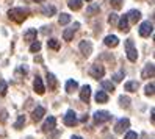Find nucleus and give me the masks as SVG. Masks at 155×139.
I'll return each mask as SVG.
<instances>
[{"instance_id":"7ed1b4c3","label":"nucleus","mask_w":155,"mask_h":139,"mask_svg":"<svg viewBox=\"0 0 155 139\" xmlns=\"http://www.w3.org/2000/svg\"><path fill=\"white\" fill-rule=\"evenodd\" d=\"M89 75L93 77L94 80H100V78H104L105 75V67L102 66V64H93L89 69Z\"/></svg>"},{"instance_id":"2f4dec72","label":"nucleus","mask_w":155,"mask_h":139,"mask_svg":"<svg viewBox=\"0 0 155 139\" xmlns=\"http://www.w3.org/2000/svg\"><path fill=\"white\" fill-rule=\"evenodd\" d=\"M153 89H155V85H153V83H149V85H146V88H144V91H146V95L153 97Z\"/></svg>"},{"instance_id":"c85d7f7f","label":"nucleus","mask_w":155,"mask_h":139,"mask_svg":"<svg viewBox=\"0 0 155 139\" xmlns=\"http://www.w3.org/2000/svg\"><path fill=\"white\" fill-rule=\"evenodd\" d=\"M24 125H25V116H19V117H17V120L14 122V128L16 130H21Z\"/></svg>"},{"instance_id":"0eeeda50","label":"nucleus","mask_w":155,"mask_h":139,"mask_svg":"<svg viewBox=\"0 0 155 139\" xmlns=\"http://www.w3.org/2000/svg\"><path fill=\"white\" fill-rule=\"evenodd\" d=\"M78 49H80L81 55L88 58L89 55L93 53V42H91V41H81V42L78 44Z\"/></svg>"},{"instance_id":"6e6552de","label":"nucleus","mask_w":155,"mask_h":139,"mask_svg":"<svg viewBox=\"0 0 155 139\" xmlns=\"http://www.w3.org/2000/svg\"><path fill=\"white\" fill-rule=\"evenodd\" d=\"M129 127H130V120H129V119H127V117L119 119V120H117V124L114 125V131H116L117 134H121V133H124Z\"/></svg>"},{"instance_id":"393cba45","label":"nucleus","mask_w":155,"mask_h":139,"mask_svg":"<svg viewBox=\"0 0 155 139\" xmlns=\"http://www.w3.org/2000/svg\"><path fill=\"white\" fill-rule=\"evenodd\" d=\"M68 5H69V8L72 11H78L81 8V0H69Z\"/></svg>"},{"instance_id":"72a5a7b5","label":"nucleus","mask_w":155,"mask_h":139,"mask_svg":"<svg viewBox=\"0 0 155 139\" xmlns=\"http://www.w3.org/2000/svg\"><path fill=\"white\" fill-rule=\"evenodd\" d=\"M122 3H124V0H110V5L114 8V10H121Z\"/></svg>"},{"instance_id":"79ce46f5","label":"nucleus","mask_w":155,"mask_h":139,"mask_svg":"<svg viewBox=\"0 0 155 139\" xmlns=\"http://www.w3.org/2000/svg\"><path fill=\"white\" fill-rule=\"evenodd\" d=\"M71 139H81V137H80V136H72Z\"/></svg>"},{"instance_id":"aec40b11","label":"nucleus","mask_w":155,"mask_h":139,"mask_svg":"<svg viewBox=\"0 0 155 139\" xmlns=\"http://www.w3.org/2000/svg\"><path fill=\"white\" fill-rule=\"evenodd\" d=\"M96 102L97 103H107L108 102V94L105 91H97L96 92Z\"/></svg>"},{"instance_id":"dca6fc26","label":"nucleus","mask_w":155,"mask_h":139,"mask_svg":"<svg viewBox=\"0 0 155 139\" xmlns=\"http://www.w3.org/2000/svg\"><path fill=\"white\" fill-rule=\"evenodd\" d=\"M104 42H105L107 47H116V45L119 44V39H117V36H114V34H108V36H105Z\"/></svg>"},{"instance_id":"a211bd4d","label":"nucleus","mask_w":155,"mask_h":139,"mask_svg":"<svg viewBox=\"0 0 155 139\" xmlns=\"http://www.w3.org/2000/svg\"><path fill=\"white\" fill-rule=\"evenodd\" d=\"M44 114H45V108H42V106H36L31 116H33V120H35V122H38V120H41V119L44 117Z\"/></svg>"},{"instance_id":"7c9ffc66","label":"nucleus","mask_w":155,"mask_h":139,"mask_svg":"<svg viewBox=\"0 0 155 139\" xmlns=\"http://www.w3.org/2000/svg\"><path fill=\"white\" fill-rule=\"evenodd\" d=\"M119 103H121L122 108H129L130 106V99L127 97V95H121L119 97Z\"/></svg>"},{"instance_id":"4c0bfd02","label":"nucleus","mask_w":155,"mask_h":139,"mask_svg":"<svg viewBox=\"0 0 155 139\" xmlns=\"http://www.w3.org/2000/svg\"><path fill=\"white\" fill-rule=\"evenodd\" d=\"M125 139H138V134H136L135 131H129L125 134Z\"/></svg>"},{"instance_id":"e433bc0d","label":"nucleus","mask_w":155,"mask_h":139,"mask_svg":"<svg viewBox=\"0 0 155 139\" xmlns=\"http://www.w3.org/2000/svg\"><path fill=\"white\" fill-rule=\"evenodd\" d=\"M27 72H28V69H27L25 66H19V67H17V75H27Z\"/></svg>"},{"instance_id":"f03ea898","label":"nucleus","mask_w":155,"mask_h":139,"mask_svg":"<svg viewBox=\"0 0 155 139\" xmlns=\"http://www.w3.org/2000/svg\"><path fill=\"white\" fill-rule=\"evenodd\" d=\"M125 53H127V58H129V61L135 63L136 60H138V50H136L135 44L132 39H127L125 41Z\"/></svg>"},{"instance_id":"c03bdc74","label":"nucleus","mask_w":155,"mask_h":139,"mask_svg":"<svg viewBox=\"0 0 155 139\" xmlns=\"http://www.w3.org/2000/svg\"><path fill=\"white\" fill-rule=\"evenodd\" d=\"M28 139H31V137H28Z\"/></svg>"},{"instance_id":"39448f33","label":"nucleus","mask_w":155,"mask_h":139,"mask_svg":"<svg viewBox=\"0 0 155 139\" xmlns=\"http://www.w3.org/2000/svg\"><path fill=\"white\" fill-rule=\"evenodd\" d=\"M111 114L108 111H96L94 113V122L96 124H105L108 120H111Z\"/></svg>"},{"instance_id":"a878e982","label":"nucleus","mask_w":155,"mask_h":139,"mask_svg":"<svg viewBox=\"0 0 155 139\" xmlns=\"http://www.w3.org/2000/svg\"><path fill=\"white\" fill-rule=\"evenodd\" d=\"M102 88H104L105 92H113V91H114V83L108 81V80H104V81H102Z\"/></svg>"},{"instance_id":"58836bf2","label":"nucleus","mask_w":155,"mask_h":139,"mask_svg":"<svg viewBox=\"0 0 155 139\" xmlns=\"http://www.w3.org/2000/svg\"><path fill=\"white\" fill-rule=\"evenodd\" d=\"M153 114H155V109L152 108V109H150V122H152V124L155 122V117H153Z\"/></svg>"},{"instance_id":"ddd939ff","label":"nucleus","mask_w":155,"mask_h":139,"mask_svg":"<svg viewBox=\"0 0 155 139\" xmlns=\"http://www.w3.org/2000/svg\"><path fill=\"white\" fill-rule=\"evenodd\" d=\"M129 19H127V16L124 14V16H121L119 17V22H117V28H119L122 33H129L130 31V28H129Z\"/></svg>"},{"instance_id":"c756f323","label":"nucleus","mask_w":155,"mask_h":139,"mask_svg":"<svg viewBox=\"0 0 155 139\" xmlns=\"http://www.w3.org/2000/svg\"><path fill=\"white\" fill-rule=\"evenodd\" d=\"M47 47L52 49V50H58L60 49V42L57 39H49L47 41Z\"/></svg>"},{"instance_id":"c9c22d12","label":"nucleus","mask_w":155,"mask_h":139,"mask_svg":"<svg viewBox=\"0 0 155 139\" xmlns=\"http://www.w3.org/2000/svg\"><path fill=\"white\" fill-rule=\"evenodd\" d=\"M124 77H125V73H124V72L121 70V72H117V73H114V75H113V80H114L116 83H119V81H121V80H122Z\"/></svg>"},{"instance_id":"4be33fe9","label":"nucleus","mask_w":155,"mask_h":139,"mask_svg":"<svg viewBox=\"0 0 155 139\" xmlns=\"http://www.w3.org/2000/svg\"><path fill=\"white\" fill-rule=\"evenodd\" d=\"M138 88H140L138 81H127L125 85H124V89L129 91V92H136V91H138Z\"/></svg>"},{"instance_id":"37998d69","label":"nucleus","mask_w":155,"mask_h":139,"mask_svg":"<svg viewBox=\"0 0 155 139\" xmlns=\"http://www.w3.org/2000/svg\"><path fill=\"white\" fill-rule=\"evenodd\" d=\"M86 2H93V0H86Z\"/></svg>"},{"instance_id":"f704fd0d","label":"nucleus","mask_w":155,"mask_h":139,"mask_svg":"<svg viewBox=\"0 0 155 139\" xmlns=\"http://www.w3.org/2000/svg\"><path fill=\"white\" fill-rule=\"evenodd\" d=\"M117 22V14L116 13H111L110 16H108V24H110V25H114Z\"/></svg>"},{"instance_id":"a19ab883","label":"nucleus","mask_w":155,"mask_h":139,"mask_svg":"<svg viewBox=\"0 0 155 139\" xmlns=\"http://www.w3.org/2000/svg\"><path fill=\"white\" fill-rule=\"evenodd\" d=\"M27 2H35V3H42L44 0H27Z\"/></svg>"},{"instance_id":"f3484780","label":"nucleus","mask_w":155,"mask_h":139,"mask_svg":"<svg viewBox=\"0 0 155 139\" xmlns=\"http://www.w3.org/2000/svg\"><path fill=\"white\" fill-rule=\"evenodd\" d=\"M36 34H38L36 28H28V30L24 33V39L27 42H33V41H36Z\"/></svg>"},{"instance_id":"bb28decb","label":"nucleus","mask_w":155,"mask_h":139,"mask_svg":"<svg viewBox=\"0 0 155 139\" xmlns=\"http://www.w3.org/2000/svg\"><path fill=\"white\" fill-rule=\"evenodd\" d=\"M8 91V83L5 80H0V97H5Z\"/></svg>"},{"instance_id":"ea45409f","label":"nucleus","mask_w":155,"mask_h":139,"mask_svg":"<svg viewBox=\"0 0 155 139\" xmlns=\"http://www.w3.org/2000/svg\"><path fill=\"white\" fill-rule=\"evenodd\" d=\"M80 122H88V114L81 116V117H80Z\"/></svg>"},{"instance_id":"9d476101","label":"nucleus","mask_w":155,"mask_h":139,"mask_svg":"<svg viewBox=\"0 0 155 139\" xmlns=\"http://www.w3.org/2000/svg\"><path fill=\"white\" fill-rule=\"evenodd\" d=\"M153 73H155V67H153V63H147L144 66L143 72H141V78L144 80H147V78H152L153 77Z\"/></svg>"},{"instance_id":"6ab92c4d","label":"nucleus","mask_w":155,"mask_h":139,"mask_svg":"<svg viewBox=\"0 0 155 139\" xmlns=\"http://www.w3.org/2000/svg\"><path fill=\"white\" fill-rule=\"evenodd\" d=\"M57 85H58V83H57L55 75L47 72V86H49V91H55L57 89Z\"/></svg>"},{"instance_id":"423d86ee","label":"nucleus","mask_w":155,"mask_h":139,"mask_svg":"<svg viewBox=\"0 0 155 139\" xmlns=\"http://www.w3.org/2000/svg\"><path fill=\"white\" fill-rule=\"evenodd\" d=\"M78 122V119H77V114H75V111L74 109H69L66 116H64V125L68 127H75Z\"/></svg>"},{"instance_id":"5701e85b","label":"nucleus","mask_w":155,"mask_h":139,"mask_svg":"<svg viewBox=\"0 0 155 139\" xmlns=\"http://www.w3.org/2000/svg\"><path fill=\"white\" fill-rule=\"evenodd\" d=\"M99 11H100L99 3H91V5L86 8V14H88V16H94V14H97Z\"/></svg>"},{"instance_id":"1a4fd4ad","label":"nucleus","mask_w":155,"mask_h":139,"mask_svg":"<svg viewBox=\"0 0 155 139\" xmlns=\"http://www.w3.org/2000/svg\"><path fill=\"white\" fill-rule=\"evenodd\" d=\"M33 89H35L36 94H39V95H42L44 92H45V86H44L42 78H41L39 75H36V78H35V81H33Z\"/></svg>"},{"instance_id":"b1692460","label":"nucleus","mask_w":155,"mask_h":139,"mask_svg":"<svg viewBox=\"0 0 155 139\" xmlns=\"http://www.w3.org/2000/svg\"><path fill=\"white\" fill-rule=\"evenodd\" d=\"M55 13H57V8H55V6H52V5H45V6H42V14H44V16L50 17V16H53Z\"/></svg>"},{"instance_id":"2eb2a0df","label":"nucleus","mask_w":155,"mask_h":139,"mask_svg":"<svg viewBox=\"0 0 155 139\" xmlns=\"http://www.w3.org/2000/svg\"><path fill=\"white\" fill-rule=\"evenodd\" d=\"M125 16H127V19H129V22H132V24H136L141 19V13L138 10H130Z\"/></svg>"},{"instance_id":"cd10ccee","label":"nucleus","mask_w":155,"mask_h":139,"mask_svg":"<svg viewBox=\"0 0 155 139\" xmlns=\"http://www.w3.org/2000/svg\"><path fill=\"white\" fill-rule=\"evenodd\" d=\"M58 22H60V25H66V24H69V22H71V16H69L68 13H63V14L60 16Z\"/></svg>"},{"instance_id":"4468645a","label":"nucleus","mask_w":155,"mask_h":139,"mask_svg":"<svg viewBox=\"0 0 155 139\" xmlns=\"http://www.w3.org/2000/svg\"><path fill=\"white\" fill-rule=\"evenodd\" d=\"M89 97H91V86H89V85L81 86V89H80V100L85 102V103H88Z\"/></svg>"},{"instance_id":"20e7f679","label":"nucleus","mask_w":155,"mask_h":139,"mask_svg":"<svg viewBox=\"0 0 155 139\" xmlns=\"http://www.w3.org/2000/svg\"><path fill=\"white\" fill-rule=\"evenodd\" d=\"M152 31H153V24L150 21H144L140 25V36H143V38H149Z\"/></svg>"},{"instance_id":"f8f14e48","label":"nucleus","mask_w":155,"mask_h":139,"mask_svg":"<svg viewBox=\"0 0 155 139\" xmlns=\"http://www.w3.org/2000/svg\"><path fill=\"white\" fill-rule=\"evenodd\" d=\"M55 127H57V119L53 117V116H49V119L45 120L44 125H42V131H44V133H49V131H52Z\"/></svg>"},{"instance_id":"f257e3e1","label":"nucleus","mask_w":155,"mask_h":139,"mask_svg":"<svg viewBox=\"0 0 155 139\" xmlns=\"http://www.w3.org/2000/svg\"><path fill=\"white\" fill-rule=\"evenodd\" d=\"M28 14L30 11L27 8H11V10H8V17L11 21H14L16 24H22L28 17Z\"/></svg>"},{"instance_id":"412c9836","label":"nucleus","mask_w":155,"mask_h":139,"mask_svg":"<svg viewBox=\"0 0 155 139\" xmlns=\"http://www.w3.org/2000/svg\"><path fill=\"white\" fill-rule=\"evenodd\" d=\"M77 88H78V83L75 80H68L66 81V92L68 94H72L74 91H77Z\"/></svg>"},{"instance_id":"473e14b6","label":"nucleus","mask_w":155,"mask_h":139,"mask_svg":"<svg viewBox=\"0 0 155 139\" xmlns=\"http://www.w3.org/2000/svg\"><path fill=\"white\" fill-rule=\"evenodd\" d=\"M41 50V42L39 41H33L31 45H30V52L31 53H36V52H39Z\"/></svg>"},{"instance_id":"9b49d317","label":"nucleus","mask_w":155,"mask_h":139,"mask_svg":"<svg viewBox=\"0 0 155 139\" xmlns=\"http://www.w3.org/2000/svg\"><path fill=\"white\" fill-rule=\"evenodd\" d=\"M78 27H80V24L75 22L74 25L71 27V28H66L64 33H63V39H64V41H72V38H74V33L78 30Z\"/></svg>"}]
</instances>
